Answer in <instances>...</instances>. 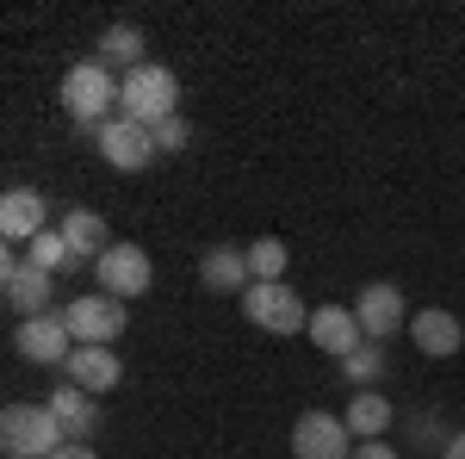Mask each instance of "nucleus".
I'll list each match as a JSON object with an SVG mask.
<instances>
[{
	"label": "nucleus",
	"mask_w": 465,
	"mask_h": 459,
	"mask_svg": "<svg viewBox=\"0 0 465 459\" xmlns=\"http://www.w3.org/2000/svg\"><path fill=\"white\" fill-rule=\"evenodd\" d=\"M286 261H292V254H286V243H280V236H254V243H249V274L261 285L286 280Z\"/></svg>",
	"instance_id": "23"
},
{
	"label": "nucleus",
	"mask_w": 465,
	"mask_h": 459,
	"mask_svg": "<svg viewBox=\"0 0 465 459\" xmlns=\"http://www.w3.org/2000/svg\"><path fill=\"white\" fill-rule=\"evenodd\" d=\"M341 423L354 428V441H385V428L397 423V404L385 391H354L348 410H341Z\"/></svg>",
	"instance_id": "18"
},
{
	"label": "nucleus",
	"mask_w": 465,
	"mask_h": 459,
	"mask_svg": "<svg viewBox=\"0 0 465 459\" xmlns=\"http://www.w3.org/2000/svg\"><path fill=\"white\" fill-rule=\"evenodd\" d=\"M199 280H205V292L242 298V292L254 285V274H249V248H236V243H217V248H205V261H199Z\"/></svg>",
	"instance_id": "14"
},
{
	"label": "nucleus",
	"mask_w": 465,
	"mask_h": 459,
	"mask_svg": "<svg viewBox=\"0 0 465 459\" xmlns=\"http://www.w3.org/2000/svg\"><path fill=\"white\" fill-rule=\"evenodd\" d=\"M118 118H137L149 131L168 125V118H180V75L162 69V63L124 75V87H118Z\"/></svg>",
	"instance_id": "2"
},
{
	"label": "nucleus",
	"mask_w": 465,
	"mask_h": 459,
	"mask_svg": "<svg viewBox=\"0 0 465 459\" xmlns=\"http://www.w3.org/2000/svg\"><path fill=\"white\" fill-rule=\"evenodd\" d=\"M25 261H32V267H44V274L56 280V274H69V267H74V248H69V236H63V230H44L37 243H25Z\"/></svg>",
	"instance_id": "22"
},
{
	"label": "nucleus",
	"mask_w": 465,
	"mask_h": 459,
	"mask_svg": "<svg viewBox=\"0 0 465 459\" xmlns=\"http://www.w3.org/2000/svg\"><path fill=\"white\" fill-rule=\"evenodd\" d=\"M354 317L360 329H366V342H391L397 329H410V298H403V285L391 280H372V285H360L354 292Z\"/></svg>",
	"instance_id": "9"
},
{
	"label": "nucleus",
	"mask_w": 465,
	"mask_h": 459,
	"mask_svg": "<svg viewBox=\"0 0 465 459\" xmlns=\"http://www.w3.org/2000/svg\"><path fill=\"white\" fill-rule=\"evenodd\" d=\"M341 379L354 391H385V379H391V354H385V342H360L348 360H341Z\"/></svg>",
	"instance_id": "21"
},
{
	"label": "nucleus",
	"mask_w": 465,
	"mask_h": 459,
	"mask_svg": "<svg viewBox=\"0 0 465 459\" xmlns=\"http://www.w3.org/2000/svg\"><path fill=\"white\" fill-rule=\"evenodd\" d=\"M94 143H100V162L118 168V175H143L149 162L162 155V149H155V131L137 125V118H106V125L94 131Z\"/></svg>",
	"instance_id": "6"
},
{
	"label": "nucleus",
	"mask_w": 465,
	"mask_h": 459,
	"mask_svg": "<svg viewBox=\"0 0 465 459\" xmlns=\"http://www.w3.org/2000/svg\"><path fill=\"white\" fill-rule=\"evenodd\" d=\"M236 311H242L254 329H267V335H298V329H311V304H304L286 280H273V285L254 280L249 292L236 298Z\"/></svg>",
	"instance_id": "4"
},
{
	"label": "nucleus",
	"mask_w": 465,
	"mask_h": 459,
	"mask_svg": "<svg viewBox=\"0 0 465 459\" xmlns=\"http://www.w3.org/2000/svg\"><path fill=\"white\" fill-rule=\"evenodd\" d=\"M354 428L341 423L335 410H304L292 423V459H354Z\"/></svg>",
	"instance_id": "8"
},
{
	"label": "nucleus",
	"mask_w": 465,
	"mask_h": 459,
	"mask_svg": "<svg viewBox=\"0 0 465 459\" xmlns=\"http://www.w3.org/2000/svg\"><path fill=\"white\" fill-rule=\"evenodd\" d=\"M0 298H6V311H13L19 323L50 317V274L25 261V248L6 254V267H0Z\"/></svg>",
	"instance_id": "10"
},
{
	"label": "nucleus",
	"mask_w": 465,
	"mask_h": 459,
	"mask_svg": "<svg viewBox=\"0 0 465 459\" xmlns=\"http://www.w3.org/2000/svg\"><path fill=\"white\" fill-rule=\"evenodd\" d=\"M354 459H403V454H397L391 441H360V447H354Z\"/></svg>",
	"instance_id": "25"
},
{
	"label": "nucleus",
	"mask_w": 465,
	"mask_h": 459,
	"mask_svg": "<svg viewBox=\"0 0 465 459\" xmlns=\"http://www.w3.org/2000/svg\"><path fill=\"white\" fill-rule=\"evenodd\" d=\"M0 447H6V459H50V454L69 447V434L50 416V404H6V416H0Z\"/></svg>",
	"instance_id": "3"
},
{
	"label": "nucleus",
	"mask_w": 465,
	"mask_h": 459,
	"mask_svg": "<svg viewBox=\"0 0 465 459\" xmlns=\"http://www.w3.org/2000/svg\"><path fill=\"white\" fill-rule=\"evenodd\" d=\"M186 143H193V125H186V118H168V125H155V149H162V155H180Z\"/></svg>",
	"instance_id": "24"
},
{
	"label": "nucleus",
	"mask_w": 465,
	"mask_h": 459,
	"mask_svg": "<svg viewBox=\"0 0 465 459\" xmlns=\"http://www.w3.org/2000/svg\"><path fill=\"white\" fill-rule=\"evenodd\" d=\"M63 373H69V385L100 397V391H112L118 379H124V360H118V348H74Z\"/></svg>",
	"instance_id": "16"
},
{
	"label": "nucleus",
	"mask_w": 465,
	"mask_h": 459,
	"mask_svg": "<svg viewBox=\"0 0 465 459\" xmlns=\"http://www.w3.org/2000/svg\"><path fill=\"white\" fill-rule=\"evenodd\" d=\"M410 342L429 354V360H453V354L465 348V323L453 317V311L429 304V311H416V317H410Z\"/></svg>",
	"instance_id": "15"
},
{
	"label": "nucleus",
	"mask_w": 465,
	"mask_h": 459,
	"mask_svg": "<svg viewBox=\"0 0 465 459\" xmlns=\"http://www.w3.org/2000/svg\"><path fill=\"white\" fill-rule=\"evenodd\" d=\"M94 280H100V292L106 298H143L149 285H155V261H149L137 243H112L100 261H94Z\"/></svg>",
	"instance_id": "7"
},
{
	"label": "nucleus",
	"mask_w": 465,
	"mask_h": 459,
	"mask_svg": "<svg viewBox=\"0 0 465 459\" xmlns=\"http://www.w3.org/2000/svg\"><path fill=\"white\" fill-rule=\"evenodd\" d=\"M50 459H100V454H94V447H87V441H69V447H63V454H50Z\"/></svg>",
	"instance_id": "26"
},
{
	"label": "nucleus",
	"mask_w": 465,
	"mask_h": 459,
	"mask_svg": "<svg viewBox=\"0 0 465 459\" xmlns=\"http://www.w3.org/2000/svg\"><path fill=\"white\" fill-rule=\"evenodd\" d=\"M118 87H124V75L106 69L100 56H87V63H74L63 75V106L81 131H100L106 118H118Z\"/></svg>",
	"instance_id": "1"
},
{
	"label": "nucleus",
	"mask_w": 465,
	"mask_h": 459,
	"mask_svg": "<svg viewBox=\"0 0 465 459\" xmlns=\"http://www.w3.org/2000/svg\"><path fill=\"white\" fill-rule=\"evenodd\" d=\"M13 354H19V360H32V366H69L74 335H69V323H63V311L19 323V329H13Z\"/></svg>",
	"instance_id": "11"
},
{
	"label": "nucleus",
	"mask_w": 465,
	"mask_h": 459,
	"mask_svg": "<svg viewBox=\"0 0 465 459\" xmlns=\"http://www.w3.org/2000/svg\"><path fill=\"white\" fill-rule=\"evenodd\" d=\"M149 37L137 32V25H106L100 32V63L106 69H124V75H137V69H149Z\"/></svg>",
	"instance_id": "20"
},
{
	"label": "nucleus",
	"mask_w": 465,
	"mask_h": 459,
	"mask_svg": "<svg viewBox=\"0 0 465 459\" xmlns=\"http://www.w3.org/2000/svg\"><path fill=\"white\" fill-rule=\"evenodd\" d=\"M44 230H56L50 224V199L37 186H6L0 193V236L6 243H37Z\"/></svg>",
	"instance_id": "12"
},
{
	"label": "nucleus",
	"mask_w": 465,
	"mask_h": 459,
	"mask_svg": "<svg viewBox=\"0 0 465 459\" xmlns=\"http://www.w3.org/2000/svg\"><path fill=\"white\" fill-rule=\"evenodd\" d=\"M44 404H50V416L63 423V434H69V441H87V434L100 428V404H94V391H81V385H56L50 397H44Z\"/></svg>",
	"instance_id": "17"
},
{
	"label": "nucleus",
	"mask_w": 465,
	"mask_h": 459,
	"mask_svg": "<svg viewBox=\"0 0 465 459\" xmlns=\"http://www.w3.org/2000/svg\"><path fill=\"white\" fill-rule=\"evenodd\" d=\"M311 342H317L322 354H335V360H348V354L366 342V329H360V317H354V304H317L311 311V329H304Z\"/></svg>",
	"instance_id": "13"
},
{
	"label": "nucleus",
	"mask_w": 465,
	"mask_h": 459,
	"mask_svg": "<svg viewBox=\"0 0 465 459\" xmlns=\"http://www.w3.org/2000/svg\"><path fill=\"white\" fill-rule=\"evenodd\" d=\"M63 323H69L74 348H112L124 335V298H106V292H81L63 304Z\"/></svg>",
	"instance_id": "5"
},
{
	"label": "nucleus",
	"mask_w": 465,
	"mask_h": 459,
	"mask_svg": "<svg viewBox=\"0 0 465 459\" xmlns=\"http://www.w3.org/2000/svg\"><path fill=\"white\" fill-rule=\"evenodd\" d=\"M440 459H465V428L453 434V441H447V447H440Z\"/></svg>",
	"instance_id": "27"
},
{
	"label": "nucleus",
	"mask_w": 465,
	"mask_h": 459,
	"mask_svg": "<svg viewBox=\"0 0 465 459\" xmlns=\"http://www.w3.org/2000/svg\"><path fill=\"white\" fill-rule=\"evenodd\" d=\"M56 230L69 236L74 261H100V254L112 248V230H106V217H100V212H87V205H74V212H63V217H56Z\"/></svg>",
	"instance_id": "19"
}]
</instances>
